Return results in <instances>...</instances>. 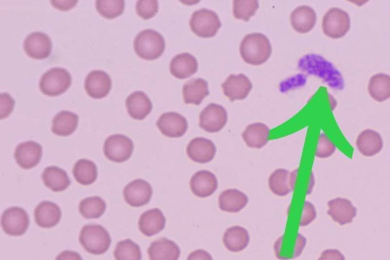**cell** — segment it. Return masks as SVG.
Wrapping results in <instances>:
<instances>
[{
  "label": "cell",
  "instance_id": "cell-1",
  "mask_svg": "<svg viewBox=\"0 0 390 260\" xmlns=\"http://www.w3.org/2000/svg\"><path fill=\"white\" fill-rule=\"evenodd\" d=\"M298 68L302 73L319 78L334 90H342L344 88L342 74L322 56L314 54L303 56L299 60Z\"/></svg>",
  "mask_w": 390,
  "mask_h": 260
},
{
  "label": "cell",
  "instance_id": "cell-2",
  "mask_svg": "<svg viewBox=\"0 0 390 260\" xmlns=\"http://www.w3.org/2000/svg\"><path fill=\"white\" fill-rule=\"evenodd\" d=\"M239 52L241 57L246 64L259 66L264 64L270 58L272 48L270 39L265 34L252 33L242 39Z\"/></svg>",
  "mask_w": 390,
  "mask_h": 260
},
{
  "label": "cell",
  "instance_id": "cell-3",
  "mask_svg": "<svg viewBox=\"0 0 390 260\" xmlns=\"http://www.w3.org/2000/svg\"><path fill=\"white\" fill-rule=\"evenodd\" d=\"M134 48L138 57L146 60L160 57L166 49V42L162 34L153 29L139 33L134 41Z\"/></svg>",
  "mask_w": 390,
  "mask_h": 260
},
{
  "label": "cell",
  "instance_id": "cell-4",
  "mask_svg": "<svg viewBox=\"0 0 390 260\" xmlns=\"http://www.w3.org/2000/svg\"><path fill=\"white\" fill-rule=\"evenodd\" d=\"M80 242L86 252L98 256L107 252L111 245V238L109 231L102 225L88 224L81 231Z\"/></svg>",
  "mask_w": 390,
  "mask_h": 260
},
{
  "label": "cell",
  "instance_id": "cell-5",
  "mask_svg": "<svg viewBox=\"0 0 390 260\" xmlns=\"http://www.w3.org/2000/svg\"><path fill=\"white\" fill-rule=\"evenodd\" d=\"M190 30L197 36L211 39L216 36L221 28L222 23L215 12L202 8L193 13L189 21Z\"/></svg>",
  "mask_w": 390,
  "mask_h": 260
},
{
  "label": "cell",
  "instance_id": "cell-6",
  "mask_svg": "<svg viewBox=\"0 0 390 260\" xmlns=\"http://www.w3.org/2000/svg\"><path fill=\"white\" fill-rule=\"evenodd\" d=\"M72 77L66 69L55 67L43 74L39 88L48 97H58L71 88Z\"/></svg>",
  "mask_w": 390,
  "mask_h": 260
},
{
  "label": "cell",
  "instance_id": "cell-7",
  "mask_svg": "<svg viewBox=\"0 0 390 260\" xmlns=\"http://www.w3.org/2000/svg\"><path fill=\"white\" fill-rule=\"evenodd\" d=\"M322 27L326 36L333 39H342L351 29L348 13L339 8H332L323 16Z\"/></svg>",
  "mask_w": 390,
  "mask_h": 260
},
{
  "label": "cell",
  "instance_id": "cell-8",
  "mask_svg": "<svg viewBox=\"0 0 390 260\" xmlns=\"http://www.w3.org/2000/svg\"><path fill=\"white\" fill-rule=\"evenodd\" d=\"M134 149L132 139L123 135H113L107 138L103 151L107 159L124 163L131 158Z\"/></svg>",
  "mask_w": 390,
  "mask_h": 260
},
{
  "label": "cell",
  "instance_id": "cell-9",
  "mask_svg": "<svg viewBox=\"0 0 390 260\" xmlns=\"http://www.w3.org/2000/svg\"><path fill=\"white\" fill-rule=\"evenodd\" d=\"M29 216L20 207H12L6 210L1 218V226L6 235L20 237L25 235L29 228Z\"/></svg>",
  "mask_w": 390,
  "mask_h": 260
},
{
  "label": "cell",
  "instance_id": "cell-10",
  "mask_svg": "<svg viewBox=\"0 0 390 260\" xmlns=\"http://www.w3.org/2000/svg\"><path fill=\"white\" fill-rule=\"evenodd\" d=\"M228 121V111L218 104L211 103L205 107L199 116V126L208 133H218L226 126Z\"/></svg>",
  "mask_w": 390,
  "mask_h": 260
},
{
  "label": "cell",
  "instance_id": "cell-11",
  "mask_svg": "<svg viewBox=\"0 0 390 260\" xmlns=\"http://www.w3.org/2000/svg\"><path fill=\"white\" fill-rule=\"evenodd\" d=\"M153 193L151 185L144 179H135L124 189L125 202L132 207H140L148 204Z\"/></svg>",
  "mask_w": 390,
  "mask_h": 260
},
{
  "label": "cell",
  "instance_id": "cell-12",
  "mask_svg": "<svg viewBox=\"0 0 390 260\" xmlns=\"http://www.w3.org/2000/svg\"><path fill=\"white\" fill-rule=\"evenodd\" d=\"M299 170L290 172L285 169H277L268 179V186L277 196H288L295 189Z\"/></svg>",
  "mask_w": 390,
  "mask_h": 260
},
{
  "label": "cell",
  "instance_id": "cell-13",
  "mask_svg": "<svg viewBox=\"0 0 390 260\" xmlns=\"http://www.w3.org/2000/svg\"><path fill=\"white\" fill-rule=\"evenodd\" d=\"M157 126L160 132L167 137L179 138L183 137L188 128L186 117L177 112L170 111L162 114L158 120Z\"/></svg>",
  "mask_w": 390,
  "mask_h": 260
},
{
  "label": "cell",
  "instance_id": "cell-14",
  "mask_svg": "<svg viewBox=\"0 0 390 260\" xmlns=\"http://www.w3.org/2000/svg\"><path fill=\"white\" fill-rule=\"evenodd\" d=\"M225 97L231 102L244 100L253 90V83L245 74H231L221 85Z\"/></svg>",
  "mask_w": 390,
  "mask_h": 260
},
{
  "label": "cell",
  "instance_id": "cell-15",
  "mask_svg": "<svg viewBox=\"0 0 390 260\" xmlns=\"http://www.w3.org/2000/svg\"><path fill=\"white\" fill-rule=\"evenodd\" d=\"M189 184L192 193L200 198L211 197L218 189V178L209 170L196 172L190 178Z\"/></svg>",
  "mask_w": 390,
  "mask_h": 260
},
{
  "label": "cell",
  "instance_id": "cell-16",
  "mask_svg": "<svg viewBox=\"0 0 390 260\" xmlns=\"http://www.w3.org/2000/svg\"><path fill=\"white\" fill-rule=\"evenodd\" d=\"M52 41L48 34L42 32H34L24 41L25 53L34 60H45L49 57L52 52Z\"/></svg>",
  "mask_w": 390,
  "mask_h": 260
},
{
  "label": "cell",
  "instance_id": "cell-17",
  "mask_svg": "<svg viewBox=\"0 0 390 260\" xmlns=\"http://www.w3.org/2000/svg\"><path fill=\"white\" fill-rule=\"evenodd\" d=\"M43 154L41 144L34 142H26L16 146L14 153L15 160L24 170H31L39 165Z\"/></svg>",
  "mask_w": 390,
  "mask_h": 260
},
{
  "label": "cell",
  "instance_id": "cell-18",
  "mask_svg": "<svg viewBox=\"0 0 390 260\" xmlns=\"http://www.w3.org/2000/svg\"><path fill=\"white\" fill-rule=\"evenodd\" d=\"M186 153L190 160L204 164L214 159L216 147L214 143L207 138L195 137L188 143Z\"/></svg>",
  "mask_w": 390,
  "mask_h": 260
},
{
  "label": "cell",
  "instance_id": "cell-19",
  "mask_svg": "<svg viewBox=\"0 0 390 260\" xmlns=\"http://www.w3.org/2000/svg\"><path fill=\"white\" fill-rule=\"evenodd\" d=\"M111 89L110 76L102 71H93L85 78V90L90 97L101 100L107 97Z\"/></svg>",
  "mask_w": 390,
  "mask_h": 260
},
{
  "label": "cell",
  "instance_id": "cell-20",
  "mask_svg": "<svg viewBox=\"0 0 390 260\" xmlns=\"http://www.w3.org/2000/svg\"><path fill=\"white\" fill-rule=\"evenodd\" d=\"M34 220L42 228H52L62 220V212L55 203L45 201L41 203L34 210Z\"/></svg>",
  "mask_w": 390,
  "mask_h": 260
},
{
  "label": "cell",
  "instance_id": "cell-21",
  "mask_svg": "<svg viewBox=\"0 0 390 260\" xmlns=\"http://www.w3.org/2000/svg\"><path fill=\"white\" fill-rule=\"evenodd\" d=\"M167 219L159 209H153L145 212L139 219V230L146 237L158 235L166 228Z\"/></svg>",
  "mask_w": 390,
  "mask_h": 260
},
{
  "label": "cell",
  "instance_id": "cell-22",
  "mask_svg": "<svg viewBox=\"0 0 390 260\" xmlns=\"http://www.w3.org/2000/svg\"><path fill=\"white\" fill-rule=\"evenodd\" d=\"M328 214L340 225L353 221L357 215V210L351 201L346 198H337L328 203Z\"/></svg>",
  "mask_w": 390,
  "mask_h": 260
},
{
  "label": "cell",
  "instance_id": "cell-23",
  "mask_svg": "<svg viewBox=\"0 0 390 260\" xmlns=\"http://www.w3.org/2000/svg\"><path fill=\"white\" fill-rule=\"evenodd\" d=\"M169 70L171 74L176 79L185 80L197 73L198 62L193 55L179 54L172 59Z\"/></svg>",
  "mask_w": 390,
  "mask_h": 260
},
{
  "label": "cell",
  "instance_id": "cell-24",
  "mask_svg": "<svg viewBox=\"0 0 390 260\" xmlns=\"http://www.w3.org/2000/svg\"><path fill=\"white\" fill-rule=\"evenodd\" d=\"M249 203V197L237 189L224 190L218 198L220 210L228 213H238Z\"/></svg>",
  "mask_w": 390,
  "mask_h": 260
},
{
  "label": "cell",
  "instance_id": "cell-25",
  "mask_svg": "<svg viewBox=\"0 0 390 260\" xmlns=\"http://www.w3.org/2000/svg\"><path fill=\"white\" fill-rule=\"evenodd\" d=\"M317 16L313 8L301 6L295 8L291 14L292 27L297 32L306 34L315 27Z\"/></svg>",
  "mask_w": 390,
  "mask_h": 260
},
{
  "label": "cell",
  "instance_id": "cell-26",
  "mask_svg": "<svg viewBox=\"0 0 390 260\" xmlns=\"http://www.w3.org/2000/svg\"><path fill=\"white\" fill-rule=\"evenodd\" d=\"M147 252L150 260H179L181 256L176 242L167 238L153 241Z\"/></svg>",
  "mask_w": 390,
  "mask_h": 260
},
{
  "label": "cell",
  "instance_id": "cell-27",
  "mask_svg": "<svg viewBox=\"0 0 390 260\" xmlns=\"http://www.w3.org/2000/svg\"><path fill=\"white\" fill-rule=\"evenodd\" d=\"M126 108L129 116L132 118L144 120L151 114L153 104L146 93L137 91L127 98Z\"/></svg>",
  "mask_w": 390,
  "mask_h": 260
},
{
  "label": "cell",
  "instance_id": "cell-28",
  "mask_svg": "<svg viewBox=\"0 0 390 260\" xmlns=\"http://www.w3.org/2000/svg\"><path fill=\"white\" fill-rule=\"evenodd\" d=\"M270 128L261 123L250 124L242 134L246 144L255 149H263L270 141Z\"/></svg>",
  "mask_w": 390,
  "mask_h": 260
},
{
  "label": "cell",
  "instance_id": "cell-29",
  "mask_svg": "<svg viewBox=\"0 0 390 260\" xmlns=\"http://www.w3.org/2000/svg\"><path fill=\"white\" fill-rule=\"evenodd\" d=\"M250 242L249 231L244 227L232 226L225 231L223 242L230 252L239 253L247 248Z\"/></svg>",
  "mask_w": 390,
  "mask_h": 260
},
{
  "label": "cell",
  "instance_id": "cell-30",
  "mask_svg": "<svg viewBox=\"0 0 390 260\" xmlns=\"http://www.w3.org/2000/svg\"><path fill=\"white\" fill-rule=\"evenodd\" d=\"M356 145L362 155L365 157H372L382 151L384 142L382 137L378 132L368 129L359 135Z\"/></svg>",
  "mask_w": 390,
  "mask_h": 260
},
{
  "label": "cell",
  "instance_id": "cell-31",
  "mask_svg": "<svg viewBox=\"0 0 390 260\" xmlns=\"http://www.w3.org/2000/svg\"><path fill=\"white\" fill-rule=\"evenodd\" d=\"M208 83L197 78L190 80L183 85V95L186 104H193L195 106L201 105L203 100L209 95Z\"/></svg>",
  "mask_w": 390,
  "mask_h": 260
},
{
  "label": "cell",
  "instance_id": "cell-32",
  "mask_svg": "<svg viewBox=\"0 0 390 260\" xmlns=\"http://www.w3.org/2000/svg\"><path fill=\"white\" fill-rule=\"evenodd\" d=\"M41 178L46 186L55 193L64 192L71 184L67 172L55 166L46 168Z\"/></svg>",
  "mask_w": 390,
  "mask_h": 260
},
{
  "label": "cell",
  "instance_id": "cell-33",
  "mask_svg": "<svg viewBox=\"0 0 390 260\" xmlns=\"http://www.w3.org/2000/svg\"><path fill=\"white\" fill-rule=\"evenodd\" d=\"M79 123V116L69 111H62L52 121V132L60 137L73 135Z\"/></svg>",
  "mask_w": 390,
  "mask_h": 260
},
{
  "label": "cell",
  "instance_id": "cell-34",
  "mask_svg": "<svg viewBox=\"0 0 390 260\" xmlns=\"http://www.w3.org/2000/svg\"><path fill=\"white\" fill-rule=\"evenodd\" d=\"M73 175L78 184L90 186L98 178V169L92 160L81 159L75 163Z\"/></svg>",
  "mask_w": 390,
  "mask_h": 260
},
{
  "label": "cell",
  "instance_id": "cell-35",
  "mask_svg": "<svg viewBox=\"0 0 390 260\" xmlns=\"http://www.w3.org/2000/svg\"><path fill=\"white\" fill-rule=\"evenodd\" d=\"M368 92L370 97L379 102L390 99V76L377 74L369 81Z\"/></svg>",
  "mask_w": 390,
  "mask_h": 260
},
{
  "label": "cell",
  "instance_id": "cell-36",
  "mask_svg": "<svg viewBox=\"0 0 390 260\" xmlns=\"http://www.w3.org/2000/svg\"><path fill=\"white\" fill-rule=\"evenodd\" d=\"M107 205L98 196L88 197L83 199L79 205V211L86 219H98L105 214Z\"/></svg>",
  "mask_w": 390,
  "mask_h": 260
},
{
  "label": "cell",
  "instance_id": "cell-37",
  "mask_svg": "<svg viewBox=\"0 0 390 260\" xmlns=\"http://www.w3.org/2000/svg\"><path fill=\"white\" fill-rule=\"evenodd\" d=\"M114 256L116 260H142L141 249L132 240H121L115 249Z\"/></svg>",
  "mask_w": 390,
  "mask_h": 260
},
{
  "label": "cell",
  "instance_id": "cell-38",
  "mask_svg": "<svg viewBox=\"0 0 390 260\" xmlns=\"http://www.w3.org/2000/svg\"><path fill=\"white\" fill-rule=\"evenodd\" d=\"M232 13L238 20L249 22L259 8L257 0H235L232 3Z\"/></svg>",
  "mask_w": 390,
  "mask_h": 260
},
{
  "label": "cell",
  "instance_id": "cell-39",
  "mask_svg": "<svg viewBox=\"0 0 390 260\" xmlns=\"http://www.w3.org/2000/svg\"><path fill=\"white\" fill-rule=\"evenodd\" d=\"M97 12L104 18L113 20L123 14L125 3L123 0H115V1H106V0H99L95 2Z\"/></svg>",
  "mask_w": 390,
  "mask_h": 260
},
{
  "label": "cell",
  "instance_id": "cell-40",
  "mask_svg": "<svg viewBox=\"0 0 390 260\" xmlns=\"http://www.w3.org/2000/svg\"><path fill=\"white\" fill-rule=\"evenodd\" d=\"M159 11V3L157 0H141L137 1L136 12L145 20L153 18Z\"/></svg>",
  "mask_w": 390,
  "mask_h": 260
},
{
  "label": "cell",
  "instance_id": "cell-41",
  "mask_svg": "<svg viewBox=\"0 0 390 260\" xmlns=\"http://www.w3.org/2000/svg\"><path fill=\"white\" fill-rule=\"evenodd\" d=\"M336 146L334 143L329 139V137L324 133L320 134L316 151V157L325 159L335 152Z\"/></svg>",
  "mask_w": 390,
  "mask_h": 260
},
{
  "label": "cell",
  "instance_id": "cell-42",
  "mask_svg": "<svg viewBox=\"0 0 390 260\" xmlns=\"http://www.w3.org/2000/svg\"><path fill=\"white\" fill-rule=\"evenodd\" d=\"M15 105V101L8 93H1L0 95V118L4 119L12 114Z\"/></svg>",
  "mask_w": 390,
  "mask_h": 260
},
{
  "label": "cell",
  "instance_id": "cell-43",
  "mask_svg": "<svg viewBox=\"0 0 390 260\" xmlns=\"http://www.w3.org/2000/svg\"><path fill=\"white\" fill-rule=\"evenodd\" d=\"M316 210L315 206L309 202H305L303 205L302 218L300 222V227L308 226L316 219Z\"/></svg>",
  "mask_w": 390,
  "mask_h": 260
},
{
  "label": "cell",
  "instance_id": "cell-44",
  "mask_svg": "<svg viewBox=\"0 0 390 260\" xmlns=\"http://www.w3.org/2000/svg\"><path fill=\"white\" fill-rule=\"evenodd\" d=\"M307 76L298 74L293 76L291 79H288L281 84V92H286L292 88H297L299 86L305 85L307 82Z\"/></svg>",
  "mask_w": 390,
  "mask_h": 260
},
{
  "label": "cell",
  "instance_id": "cell-45",
  "mask_svg": "<svg viewBox=\"0 0 390 260\" xmlns=\"http://www.w3.org/2000/svg\"><path fill=\"white\" fill-rule=\"evenodd\" d=\"M307 242V238L305 236H302L300 233H298L295 247H294L291 259L298 258L302 254L303 249L306 247Z\"/></svg>",
  "mask_w": 390,
  "mask_h": 260
},
{
  "label": "cell",
  "instance_id": "cell-46",
  "mask_svg": "<svg viewBox=\"0 0 390 260\" xmlns=\"http://www.w3.org/2000/svg\"><path fill=\"white\" fill-rule=\"evenodd\" d=\"M318 260H345V257L340 250L328 249L323 251Z\"/></svg>",
  "mask_w": 390,
  "mask_h": 260
},
{
  "label": "cell",
  "instance_id": "cell-47",
  "mask_svg": "<svg viewBox=\"0 0 390 260\" xmlns=\"http://www.w3.org/2000/svg\"><path fill=\"white\" fill-rule=\"evenodd\" d=\"M186 260H214V259L207 251L199 249L190 253Z\"/></svg>",
  "mask_w": 390,
  "mask_h": 260
},
{
  "label": "cell",
  "instance_id": "cell-48",
  "mask_svg": "<svg viewBox=\"0 0 390 260\" xmlns=\"http://www.w3.org/2000/svg\"><path fill=\"white\" fill-rule=\"evenodd\" d=\"M55 260H83L81 255L72 250H65L60 253Z\"/></svg>",
  "mask_w": 390,
  "mask_h": 260
},
{
  "label": "cell",
  "instance_id": "cell-49",
  "mask_svg": "<svg viewBox=\"0 0 390 260\" xmlns=\"http://www.w3.org/2000/svg\"><path fill=\"white\" fill-rule=\"evenodd\" d=\"M71 3H69V4H71ZM51 4L55 7L59 8V10H60V11H67L69 10V8H71L72 7L75 6L76 4H77V2H74L72 4H68V5H67V4H62H62H58L57 3V1H52Z\"/></svg>",
  "mask_w": 390,
  "mask_h": 260
},
{
  "label": "cell",
  "instance_id": "cell-50",
  "mask_svg": "<svg viewBox=\"0 0 390 260\" xmlns=\"http://www.w3.org/2000/svg\"><path fill=\"white\" fill-rule=\"evenodd\" d=\"M310 179H310V185H309V188L308 189L307 194H310V193L312 192V189H313V186L314 185V177L313 173H312Z\"/></svg>",
  "mask_w": 390,
  "mask_h": 260
}]
</instances>
